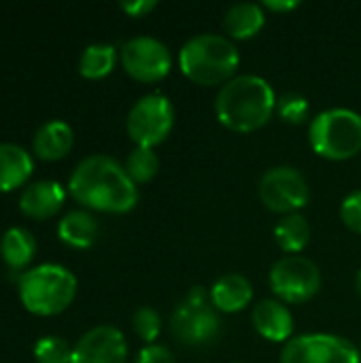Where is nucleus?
<instances>
[{"mask_svg": "<svg viewBox=\"0 0 361 363\" xmlns=\"http://www.w3.org/2000/svg\"><path fill=\"white\" fill-rule=\"evenodd\" d=\"M323 277L319 266L306 255H283L277 259L268 274L270 291L287 306L311 302L321 289Z\"/></svg>", "mask_w": 361, "mask_h": 363, "instance_id": "0eeeda50", "label": "nucleus"}, {"mask_svg": "<svg viewBox=\"0 0 361 363\" xmlns=\"http://www.w3.org/2000/svg\"><path fill=\"white\" fill-rule=\"evenodd\" d=\"M66 202V189L57 181H36L21 191L19 211L23 217L45 221L55 217Z\"/></svg>", "mask_w": 361, "mask_h": 363, "instance_id": "4468645a", "label": "nucleus"}, {"mask_svg": "<svg viewBox=\"0 0 361 363\" xmlns=\"http://www.w3.org/2000/svg\"><path fill=\"white\" fill-rule=\"evenodd\" d=\"M340 219L343 223L355 232V234H361V189L349 194L343 204H340Z\"/></svg>", "mask_w": 361, "mask_h": 363, "instance_id": "bb28decb", "label": "nucleus"}, {"mask_svg": "<svg viewBox=\"0 0 361 363\" xmlns=\"http://www.w3.org/2000/svg\"><path fill=\"white\" fill-rule=\"evenodd\" d=\"M277 247L287 255H300L311 242V225L302 213L285 215L272 230Z\"/></svg>", "mask_w": 361, "mask_h": 363, "instance_id": "412c9836", "label": "nucleus"}, {"mask_svg": "<svg viewBox=\"0 0 361 363\" xmlns=\"http://www.w3.org/2000/svg\"><path fill=\"white\" fill-rule=\"evenodd\" d=\"M77 277L60 264H40L19 277L17 291L23 308L36 317H55L77 298Z\"/></svg>", "mask_w": 361, "mask_h": 363, "instance_id": "20e7f679", "label": "nucleus"}, {"mask_svg": "<svg viewBox=\"0 0 361 363\" xmlns=\"http://www.w3.org/2000/svg\"><path fill=\"white\" fill-rule=\"evenodd\" d=\"M360 353H361V349H360Z\"/></svg>", "mask_w": 361, "mask_h": 363, "instance_id": "473e14b6", "label": "nucleus"}, {"mask_svg": "<svg viewBox=\"0 0 361 363\" xmlns=\"http://www.w3.org/2000/svg\"><path fill=\"white\" fill-rule=\"evenodd\" d=\"M311 149L330 162H347L361 151V115L353 108H328L311 119Z\"/></svg>", "mask_w": 361, "mask_h": 363, "instance_id": "39448f33", "label": "nucleus"}, {"mask_svg": "<svg viewBox=\"0 0 361 363\" xmlns=\"http://www.w3.org/2000/svg\"><path fill=\"white\" fill-rule=\"evenodd\" d=\"M0 255L9 270H23L36 255V240L26 228H9L0 238Z\"/></svg>", "mask_w": 361, "mask_h": 363, "instance_id": "aec40b11", "label": "nucleus"}, {"mask_svg": "<svg viewBox=\"0 0 361 363\" xmlns=\"http://www.w3.org/2000/svg\"><path fill=\"white\" fill-rule=\"evenodd\" d=\"M36 363H72V349L60 336H43L34 345Z\"/></svg>", "mask_w": 361, "mask_h": 363, "instance_id": "b1692460", "label": "nucleus"}, {"mask_svg": "<svg viewBox=\"0 0 361 363\" xmlns=\"http://www.w3.org/2000/svg\"><path fill=\"white\" fill-rule=\"evenodd\" d=\"M230 363H240V362H230Z\"/></svg>", "mask_w": 361, "mask_h": 363, "instance_id": "2f4dec72", "label": "nucleus"}, {"mask_svg": "<svg viewBox=\"0 0 361 363\" xmlns=\"http://www.w3.org/2000/svg\"><path fill=\"white\" fill-rule=\"evenodd\" d=\"M119 60V51L109 43H94L87 45L79 57V74L89 81L104 79L113 72Z\"/></svg>", "mask_w": 361, "mask_h": 363, "instance_id": "4be33fe9", "label": "nucleus"}, {"mask_svg": "<svg viewBox=\"0 0 361 363\" xmlns=\"http://www.w3.org/2000/svg\"><path fill=\"white\" fill-rule=\"evenodd\" d=\"M72 145L74 132L62 119H51L43 123L32 138V151L43 162H57L66 157L72 151Z\"/></svg>", "mask_w": 361, "mask_h": 363, "instance_id": "dca6fc26", "label": "nucleus"}, {"mask_svg": "<svg viewBox=\"0 0 361 363\" xmlns=\"http://www.w3.org/2000/svg\"><path fill=\"white\" fill-rule=\"evenodd\" d=\"M70 196L89 211L123 215L138 204V185L111 155H87L68 179Z\"/></svg>", "mask_w": 361, "mask_h": 363, "instance_id": "f257e3e1", "label": "nucleus"}, {"mask_svg": "<svg viewBox=\"0 0 361 363\" xmlns=\"http://www.w3.org/2000/svg\"><path fill=\"white\" fill-rule=\"evenodd\" d=\"M213 306L223 315H234L245 311L253 302V285L240 272H228L219 277L209 289Z\"/></svg>", "mask_w": 361, "mask_h": 363, "instance_id": "2eb2a0df", "label": "nucleus"}, {"mask_svg": "<svg viewBox=\"0 0 361 363\" xmlns=\"http://www.w3.org/2000/svg\"><path fill=\"white\" fill-rule=\"evenodd\" d=\"M277 115L285 121V123H294L300 125L309 119L311 115V104L309 98L296 91H287L283 96H279L277 100Z\"/></svg>", "mask_w": 361, "mask_h": 363, "instance_id": "393cba45", "label": "nucleus"}, {"mask_svg": "<svg viewBox=\"0 0 361 363\" xmlns=\"http://www.w3.org/2000/svg\"><path fill=\"white\" fill-rule=\"evenodd\" d=\"M260 202L281 217L300 213L311 200L306 177L294 166H272L257 183Z\"/></svg>", "mask_w": 361, "mask_h": 363, "instance_id": "1a4fd4ad", "label": "nucleus"}, {"mask_svg": "<svg viewBox=\"0 0 361 363\" xmlns=\"http://www.w3.org/2000/svg\"><path fill=\"white\" fill-rule=\"evenodd\" d=\"M32 155L23 147L15 143H0V194L23 187L32 177Z\"/></svg>", "mask_w": 361, "mask_h": 363, "instance_id": "a211bd4d", "label": "nucleus"}, {"mask_svg": "<svg viewBox=\"0 0 361 363\" xmlns=\"http://www.w3.org/2000/svg\"><path fill=\"white\" fill-rule=\"evenodd\" d=\"M262 6L266 11H274V13H289L300 6V0H264Z\"/></svg>", "mask_w": 361, "mask_h": 363, "instance_id": "c756f323", "label": "nucleus"}, {"mask_svg": "<svg viewBox=\"0 0 361 363\" xmlns=\"http://www.w3.org/2000/svg\"><path fill=\"white\" fill-rule=\"evenodd\" d=\"M132 330L145 345H155L162 334V317L151 306H140L132 315Z\"/></svg>", "mask_w": 361, "mask_h": 363, "instance_id": "a878e982", "label": "nucleus"}, {"mask_svg": "<svg viewBox=\"0 0 361 363\" xmlns=\"http://www.w3.org/2000/svg\"><path fill=\"white\" fill-rule=\"evenodd\" d=\"M279 363H361V353L349 338L315 332L285 342Z\"/></svg>", "mask_w": 361, "mask_h": 363, "instance_id": "9d476101", "label": "nucleus"}, {"mask_svg": "<svg viewBox=\"0 0 361 363\" xmlns=\"http://www.w3.org/2000/svg\"><path fill=\"white\" fill-rule=\"evenodd\" d=\"M272 85L257 74H236L219 87L215 96L217 121L238 134H251L264 128L277 111Z\"/></svg>", "mask_w": 361, "mask_h": 363, "instance_id": "f03ea898", "label": "nucleus"}, {"mask_svg": "<svg viewBox=\"0 0 361 363\" xmlns=\"http://www.w3.org/2000/svg\"><path fill=\"white\" fill-rule=\"evenodd\" d=\"M119 9L130 17H145L157 9V2L155 0H132V2H121Z\"/></svg>", "mask_w": 361, "mask_h": 363, "instance_id": "c85d7f7f", "label": "nucleus"}, {"mask_svg": "<svg viewBox=\"0 0 361 363\" xmlns=\"http://www.w3.org/2000/svg\"><path fill=\"white\" fill-rule=\"evenodd\" d=\"M119 60L123 70L140 83H157L166 79L172 68L170 49L155 36H134L126 40Z\"/></svg>", "mask_w": 361, "mask_h": 363, "instance_id": "9b49d317", "label": "nucleus"}, {"mask_svg": "<svg viewBox=\"0 0 361 363\" xmlns=\"http://www.w3.org/2000/svg\"><path fill=\"white\" fill-rule=\"evenodd\" d=\"M136 363H177L172 351L164 345H145L136 357Z\"/></svg>", "mask_w": 361, "mask_h": 363, "instance_id": "cd10ccee", "label": "nucleus"}, {"mask_svg": "<svg viewBox=\"0 0 361 363\" xmlns=\"http://www.w3.org/2000/svg\"><path fill=\"white\" fill-rule=\"evenodd\" d=\"M72 363H128L123 332L113 325L91 328L74 345Z\"/></svg>", "mask_w": 361, "mask_h": 363, "instance_id": "f8f14e48", "label": "nucleus"}, {"mask_svg": "<svg viewBox=\"0 0 361 363\" xmlns=\"http://www.w3.org/2000/svg\"><path fill=\"white\" fill-rule=\"evenodd\" d=\"M174 128V106L168 96L153 91L138 98L126 119V130L136 147L155 149Z\"/></svg>", "mask_w": 361, "mask_h": 363, "instance_id": "6e6552de", "label": "nucleus"}, {"mask_svg": "<svg viewBox=\"0 0 361 363\" xmlns=\"http://www.w3.org/2000/svg\"><path fill=\"white\" fill-rule=\"evenodd\" d=\"M251 321L255 332L268 340V342H279L285 345L294 338L296 321L287 304H283L277 298H264L253 306Z\"/></svg>", "mask_w": 361, "mask_h": 363, "instance_id": "ddd939ff", "label": "nucleus"}, {"mask_svg": "<svg viewBox=\"0 0 361 363\" xmlns=\"http://www.w3.org/2000/svg\"><path fill=\"white\" fill-rule=\"evenodd\" d=\"M240 66V51L223 34L204 32L191 36L179 51L181 72L196 85L215 87L226 85L236 77Z\"/></svg>", "mask_w": 361, "mask_h": 363, "instance_id": "7ed1b4c3", "label": "nucleus"}, {"mask_svg": "<svg viewBox=\"0 0 361 363\" xmlns=\"http://www.w3.org/2000/svg\"><path fill=\"white\" fill-rule=\"evenodd\" d=\"M128 177L134 181V185H145L149 181L155 179V174L160 172V157L153 149H145V147H134L123 164Z\"/></svg>", "mask_w": 361, "mask_h": 363, "instance_id": "5701e85b", "label": "nucleus"}, {"mask_svg": "<svg viewBox=\"0 0 361 363\" xmlns=\"http://www.w3.org/2000/svg\"><path fill=\"white\" fill-rule=\"evenodd\" d=\"M266 26V9L257 2H236L223 13V30L230 40H249Z\"/></svg>", "mask_w": 361, "mask_h": 363, "instance_id": "f3484780", "label": "nucleus"}, {"mask_svg": "<svg viewBox=\"0 0 361 363\" xmlns=\"http://www.w3.org/2000/svg\"><path fill=\"white\" fill-rule=\"evenodd\" d=\"M57 238L72 249H89L98 238V221L89 211H70L57 223Z\"/></svg>", "mask_w": 361, "mask_h": 363, "instance_id": "6ab92c4d", "label": "nucleus"}, {"mask_svg": "<svg viewBox=\"0 0 361 363\" xmlns=\"http://www.w3.org/2000/svg\"><path fill=\"white\" fill-rule=\"evenodd\" d=\"M355 291H357V296H360L361 300V270L357 272V277H355Z\"/></svg>", "mask_w": 361, "mask_h": 363, "instance_id": "7c9ffc66", "label": "nucleus"}, {"mask_svg": "<svg viewBox=\"0 0 361 363\" xmlns=\"http://www.w3.org/2000/svg\"><path fill=\"white\" fill-rule=\"evenodd\" d=\"M172 336L189 347L213 345L221 334L219 311L211 302L206 287H191L170 315Z\"/></svg>", "mask_w": 361, "mask_h": 363, "instance_id": "423d86ee", "label": "nucleus"}]
</instances>
